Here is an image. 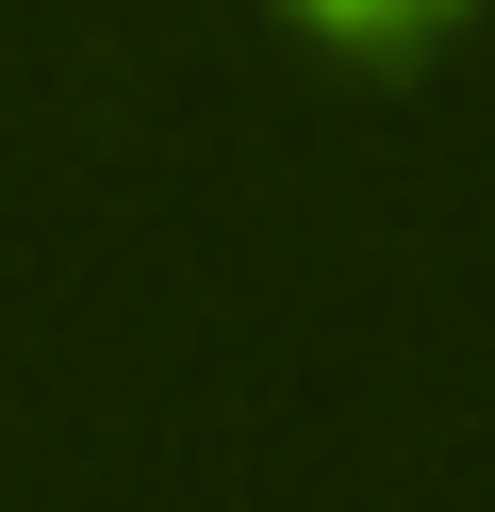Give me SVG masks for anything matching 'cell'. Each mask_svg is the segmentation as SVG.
Instances as JSON below:
<instances>
[{"label": "cell", "instance_id": "6da1fadb", "mask_svg": "<svg viewBox=\"0 0 495 512\" xmlns=\"http://www.w3.org/2000/svg\"><path fill=\"white\" fill-rule=\"evenodd\" d=\"M446 17H462V0H297V34H314V50H363V67H380V50H429Z\"/></svg>", "mask_w": 495, "mask_h": 512}]
</instances>
